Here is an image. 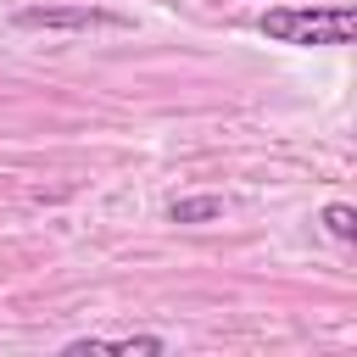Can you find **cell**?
I'll use <instances>...</instances> for the list:
<instances>
[{"label": "cell", "mask_w": 357, "mask_h": 357, "mask_svg": "<svg viewBox=\"0 0 357 357\" xmlns=\"http://www.w3.org/2000/svg\"><path fill=\"white\" fill-rule=\"evenodd\" d=\"M257 33L273 45H351L357 33V11L351 6H273L257 17Z\"/></svg>", "instance_id": "1"}, {"label": "cell", "mask_w": 357, "mask_h": 357, "mask_svg": "<svg viewBox=\"0 0 357 357\" xmlns=\"http://www.w3.org/2000/svg\"><path fill=\"white\" fill-rule=\"evenodd\" d=\"M17 28H45V33H95V28H128V17L100 11V6H22Z\"/></svg>", "instance_id": "2"}, {"label": "cell", "mask_w": 357, "mask_h": 357, "mask_svg": "<svg viewBox=\"0 0 357 357\" xmlns=\"http://www.w3.org/2000/svg\"><path fill=\"white\" fill-rule=\"evenodd\" d=\"M61 351H73V357H78V351H151V357H156V351H167V340H162V335H78V340H67Z\"/></svg>", "instance_id": "3"}, {"label": "cell", "mask_w": 357, "mask_h": 357, "mask_svg": "<svg viewBox=\"0 0 357 357\" xmlns=\"http://www.w3.org/2000/svg\"><path fill=\"white\" fill-rule=\"evenodd\" d=\"M167 218L173 223H212V218H223V201L218 195H178L167 206Z\"/></svg>", "instance_id": "4"}, {"label": "cell", "mask_w": 357, "mask_h": 357, "mask_svg": "<svg viewBox=\"0 0 357 357\" xmlns=\"http://www.w3.org/2000/svg\"><path fill=\"white\" fill-rule=\"evenodd\" d=\"M324 229H329L335 240H351V234H357V212H351L346 201H329V206H324Z\"/></svg>", "instance_id": "5"}]
</instances>
